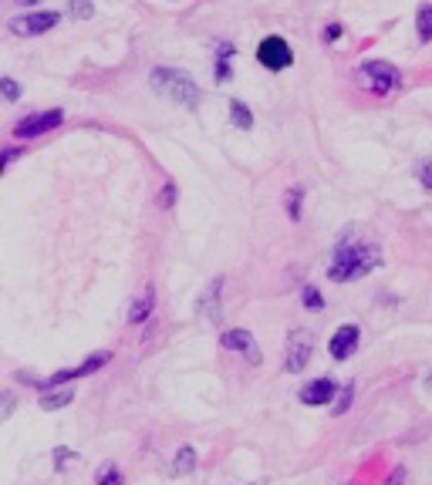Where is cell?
I'll return each mask as SVG.
<instances>
[{
  "mask_svg": "<svg viewBox=\"0 0 432 485\" xmlns=\"http://www.w3.org/2000/svg\"><path fill=\"white\" fill-rule=\"evenodd\" d=\"M257 61H260L267 71H287L294 64V51L284 37L270 34V37H263L260 47H257Z\"/></svg>",
  "mask_w": 432,
  "mask_h": 485,
  "instance_id": "obj_4",
  "label": "cell"
},
{
  "mask_svg": "<svg viewBox=\"0 0 432 485\" xmlns=\"http://www.w3.org/2000/svg\"><path fill=\"white\" fill-rule=\"evenodd\" d=\"M152 303H155V297H152V290H145L139 300L132 303V310H128V324H142V320L149 317V310H152Z\"/></svg>",
  "mask_w": 432,
  "mask_h": 485,
  "instance_id": "obj_14",
  "label": "cell"
},
{
  "mask_svg": "<svg viewBox=\"0 0 432 485\" xmlns=\"http://www.w3.org/2000/svg\"><path fill=\"white\" fill-rule=\"evenodd\" d=\"M64 121V111L61 108H51V111H37V115H28V118H20L14 125V135L17 138H37L51 132V128H58Z\"/></svg>",
  "mask_w": 432,
  "mask_h": 485,
  "instance_id": "obj_6",
  "label": "cell"
},
{
  "mask_svg": "<svg viewBox=\"0 0 432 485\" xmlns=\"http://www.w3.org/2000/svg\"><path fill=\"white\" fill-rule=\"evenodd\" d=\"M0 88H4V98H7V102H17V98H20V85H17L14 78H4Z\"/></svg>",
  "mask_w": 432,
  "mask_h": 485,
  "instance_id": "obj_23",
  "label": "cell"
},
{
  "mask_svg": "<svg viewBox=\"0 0 432 485\" xmlns=\"http://www.w3.org/2000/svg\"><path fill=\"white\" fill-rule=\"evenodd\" d=\"M358 81H361V88L375 91V94H392L402 88V71L388 61H361Z\"/></svg>",
  "mask_w": 432,
  "mask_h": 485,
  "instance_id": "obj_3",
  "label": "cell"
},
{
  "mask_svg": "<svg viewBox=\"0 0 432 485\" xmlns=\"http://www.w3.org/2000/svg\"><path fill=\"white\" fill-rule=\"evenodd\" d=\"M213 75H216V81H220V85H223V81H230V75H233V44H230V41H220V44H216Z\"/></svg>",
  "mask_w": 432,
  "mask_h": 485,
  "instance_id": "obj_11",
  "label": "cell"
},
{
  "mask_svg": "<svg viewBox=\"0 0 432 485\" xmlns=\"http://www.w3.org/2000/svg\"><path fill=\"white\" fill-rule=\"evenodd\" d=\"M71 398H75V391H71V388L54 391V394H44V398H41V408H44V411H58V408H64Z\"/></svg>",
  "mask_w": 432,
  "mask_h": 485,
  "instance_id": "obj_16",
  "label": "cell"
},
{
  "mask_svg": "<svg viewBox=\"0 0 432 485\" xmlns=\"http://www.w3.org/2000/svg\"><path fill=\"white\" fill-rule=\"evenodd\" d=\"M92 14H95L92 0H71V17H78V20L85 17V20H88V17H92Z\"/></svg>",
  "mask_w": 432,
  "mask_h": 485,
  "instance_id": "obj_20",
  "label": "cell"
},
{
  "mask_svg": "<svg viewBox=\"0 0 432 485\" xmlns=\"http://www.w3.org/2000/svg\"><path fill=\"white\" fill-rule=\"evenodd\" d=\"M68 458H71V452H68V448H54V469H61Z\"/></svg>",
  "mask_w": 432,
  "mask_h": 485,
  "instance_id": "obj_26",
  "label": "cell"
},
{
  "mask_svg": "<svg viewBox=\"0 0 432 485\" xmlns=\"http://www.w3.org/2000/svg\"><path fill=\"white\" fill-rule=\"evenodd\" d=\"M149 81H152L155 94L169 98L172 105H179V108H196L203 98L200 85L186 75V71H179V68H155L152 75H149Z\"/></svg>",
  "mask_w": 432,
  "mask_h": 485,
  "instance_id": "obj_2",
  "label": "cell"
},
{
  "mask_svg": "<svg viewBox=\"0 0 432 485\" xmlns=\"http://www.w3.org/2000/svg\"><path fill=\"white\" fill-rule=\"evenodd\" d=\"M358 337H361V331H358L355 324H344V327H338V331H335V337H331V344H328L331 357H335V361H348V357H352V350L358 348Z\"/></svg>",
  "mask_w": 432,
  "mask_h": 485,
  "instance_id": "obj_10",
  "label": "cell"
},
{
  "mask_svg": "<svg viewBox=\"0 0 432 485\" xmlns=\"http://www.w3.org/2000/svg\"><path fill=\"white\" fill-rule=\"evenodd\" d=\"M14 4H24V7H31V4H37V0H14Z\"/></svg>",
  "mask_w": 432,
  "mask_h": 485,
  "instance_id": "obj_29",
  "label": "cell"
},
{
  "mask_svg": "<svg viewBox=\"0 0 432 485\" xmlns=\"http://www.w3.org/2000/svg\"><path fill=\"white\" fill-rule=\"evenodd\" d=\"M230 121L236 125V128L250 132V128H253V111H250L244 102H236V98H233V102H230Z\"/></svg>",
  "mask_w": 432,
  "mask_h": 485,
  "instance_id": "obj_13",
  "label": "cell"
},
{
  "mask_svg": "<svg viewBox=\"0 0 432 485\" xmlns=\"http://www.w3.org/2000/svg\"><path fill=\"white\" fill-rule=\"evenodd\" d=\"M382 263V250L378 242L371 240H338L335 253H331V263H328V276L335 283H348V280H358L371 273Z\"/></svg>",
  "mask_w": 432,
  "mask_h": 485,
  "instance_id": "obj_1",
  "label": "cell"
},
{
  "mask_svg": "<svg viewBox=\"0 0 432 485\" xmlns=\"http://www.w3.org/2000/svg\"><path fill=\"white\" fill-rule=\"evenodd\" d=\"M402 479H405V469L399 465V469H395L392 475H388V482H385V485H402Z\"/></svg>",
  "mask_w": 432,
  "mask_h": 485,
  "instance_id": "obj_27",
  "label": "cell"
},
{
  "mask_svg": "<svg viewBox=\"0 0 432 485\" xmlns=\"http://www.w3.org/2000/svg\"><path fill=\"white\" fill-rule=\"evenodd\" d=\"M11 159H17V149H7V152H4V166H11Z\"/></svg>",
  "mask_w": 432,
  "mask_h": 485,
  "instance_id": "obj_28",
  "label": "cell"
},
{
  "mask_svg": "<svg viewBox=\"0 0 432 485\" xmlns=\"http://www.w3.org/2000/svg\"><path fill=\"white\" fill-rule=\"evenodd\" d=\"M284 202H287V219H301V202H304V189L301 185H291L287 189V196H284Z\"/></svg>",
  "mask_w": 432,
  "mask_h": 485,
  "instance_id": "obj_15",
  "label": "cell"
},
{
  "mask_svg": "<svg viewBox=\"0 0 432 485\" xmlns=\"http://www.w3.org/2000/svg\"><path fill=\"white\" fill-rule=\"evenodd\" d=\"M193 469H196V452H193V448H179L172 472H176V475H186V472H193Z\"/></svg>",
  "mask_w": 432,
  "mask_h": 485,
  "instance_id": "obj_18",
  "label": "cell"
},
{
  "mask_svg": "<svg viewBox=\"0 0 432 485\" xmlns=\"http://www.w3.org/2000/svg\"><path fill=\"white\" fill-rule=\"evenodd\" d=\"M304 307H308V310H321V307H324V297L314 287H304Z\"/></svg>",
  "mask_w": 432,
  "mask_h": 485,
  "instance_id": "obj_22",
  "label": "cell"
},
{
  "mask_svg": "<svg viewBox=\"0 0 432 485\" xmlns=\"http://www.w3.org/2000/svg\"><path fill=\"white\" fill-rule=\"evenodd\" d=\"M58 20H61L58 11H34V14L14 17L11 30H14L17 37H37V34H47L51 27H58Z\"/></svg>",
  "mask_w": 432,
  "mask_h": 485,
  "instance_id": "obj_5",
  "label": "cell"
},
{
  "mask_svg": "<svg viewBox=\"0 0 432 485\" xmlns=\"http://www.w3.org/2000/svg\"><path fill=\"white\" fill-rule=\"evenodd\" d=\"M416 34H419V44H429V41H432V4H419V11H416Z\"/></svg>",
  "mask_w": 432,
  "mask_h": 485,
  "instance_id": "obj_12",
  "label": "cell"
},
{
  "mask_svg": "<svg viewBox=\"0 0 432 485\" xmlns=\"http://www.w3.org/2000/svg\"><path fill=\"white\" fill-rule=\"evenodd\" d=\"M419 182H422L426 189H432V162H422V166H419Z\"/></svg>",
  "mask_w": 432,
  "mask_h": 485,
  "instance_id": "obj_24",
  "label": "cell"
},
{
  "mask_svg": "<svg viewBox=\"0 0 432 485\" xmlns=\"http://www.w3.org/2000/svg\"><path fill=\"white\" fill-rule=\"evenodd\" d=\"M95 485H122V472H119V465L105 462L102 469L95 472Z\"/></svg>",
  "mask_w": 432,
  "mask_h": 485,
  "instance_id": "obj_17",
  "label": "cell"
},
{
  "mask_svg": "<svg viewBox=\"0 0 432 485\" xmlns=\"http://www.w3.org/2000/svg\"><path fill=\"white\" fill-rule=\"evenodd\" d=\"M341 30H344L341 24H328V27H324V41H338Z\"/></svg>",
  "mask_w": 432,
  "mask_h": 485,
  "instance_id": "obj_25",
  "label": "cell"
},
{
  "mask_svg": "<svg viewBox=\"0 0 432 485\" xmlns=\"http://www.w3.org/2000/svg\"><path fill=\"white\" fill-rule=\"evenodd\" d=\"M311 361V333L308 331H294L291 337H287V361H284V367L291 371V374H297V371H304Z\"/></svg>",
  "mask_w": 432,
  "mask_h": 485,
  "instance_id": "obj_8",
  "label": "cell"
},
{
  "mask_svg": "<svg viewBox=\"0 0 432 485\" xmlns=\"http://www.w3.org/2000/svg\"><path fill=\"white\" fill-rule=\"evenodd\" d=\"M352 398H355V388L352 384H344L338 394V401H335V415H344L348 411V405H352Z\"/></svg>",
  "mask_w": 432,
  "mask_h": 485,
  "instance_id": "obj_19",
  "label": "cell"
},
{
  "mask_svg": "<svg viewBox=\"0 0 432 485\" xmlns=\"http://www.w3.org/2000/svg\"><path fill=\"white\" fill-rule=\"evenodd\" d=\"M159 206H162V209H172V206H176V185H172V182L162 185V192H159Z\"/></svg>",
  "mask_w": 432,
  "mask_h": 485,
  "instance_id": "obj_21",
  "label": "cell"
},
{
  "mask_svg": "<svg viewBox=\"0 0 432 485\" xmlns=\"http://www.w3.org/2000/svg\"><path fill=\"white\" fill-rule=\"evenodd\" d=\"M338 391V384L331 378H314L311 384L301 388V405H308V408H321V405H331V398Z\"/></svg>",
  "mask_w": 432,
  "mask_h": 485,
  "instance_id": "obj_9",
  "label": "cell"
},
{
  "mask_svg": "<svg viewBox=\"0 0 432 485\" xmlns=\"http://www.w3.org/2000/svg\"><path fill=\"white\" fill-rule=\"evenodd\" d=\"M220 344L227 350H236V354H244L250 364H260L263 361V354L260 348H257V340H253V333L244 331V327H236V331H227L223 337H220Z\"/></svg>",
  "mask_w": 432,
  "mask_h": 485,
  "instance_id": "obj_7",
  "label": "cell"
}]
</instances>
